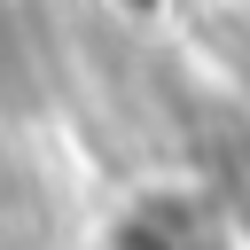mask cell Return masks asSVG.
I'll return each mask as SVG.
<instances>
[{"mask_svg": "<svg viewBox=\"0 0 250 250\" xmlns=\"http://www.w3.org/2000/svg\"><path fill=\"white\" fill-rule=\"evenodd\" d=\"M109 250H227V227H219V203L188 188H148L109 219Z\"/></svg>", "mask_w": 250, "mask_h": 250, "instance_id": "6da1fadb", "label": "cell"}, {"mask_svg": "<svg viewBox=\"0 0 250 250\" xmlns=\"http://www.w3.org/2000/svg\"><path fill=\"white\" fill-rule=\"evenodd\" d=\"M0 250H55V203L47 180L16 156H0Z\"/></svg>", "mask_w": 250, "mask_h": 250, "instance_id": "7a4b0ae2", "label": "cell"}]
</instances>
